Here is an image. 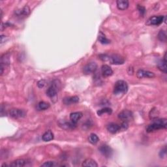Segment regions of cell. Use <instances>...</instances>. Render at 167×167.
I'll use <instances>...</instances> for the list:
<instances>
[{
    "label": "cell",
    "instance_id": "6da1fadb",
    "mask_svg": "<svg viewBox=\"0 0 167 167\" xmlns=\"http://www.w3.org/2000/svg\"><path fill=\"white\" fill-rule=\"evenodd\" d=\"M167 127V121L165 118H162V119H155L154 122L151 124L149 125L146 128V131L148 133H151L159 129H166Z\"/></svg>",
    "mask_w": 167,
    "mask_h": 167
},
{
    "label": "cell",
    "instance_id": "603a6c76",
    "mask_svg": "<svg viewBox=\"0 0 167 167\" xmlns=\"http://www.w3.org/2000/svg\"><path fill=\"white\" fill-rule=\"evenodd\" d=\"M30 14V8L27 5L24 6L18 13H17V15L18 16H27Z\"/></svg>",
    "mask_w": 167,
    "mask_h": 167
},
{
    "label": "cell",
    "instance_id": "ba28073f",
    "mask_svg": "<svg viewBox=\"0 0 167 167\" xmlns=\"http://www.w3.org/2000/svg\"><path fill=\"white\" fill-rule=\"evenodd\" d=\"M9 114L14 118H22L26 116V112L22 109H13L10 110Z\"/></svg>",
    "mask_w": 167,
    "mask_h": 167
},
{
    "label": "cell",
    "instance_id": "484cf974",
    "mask_svg": "<svg viewBox=\"0 0 167 167\" xmlns=\"http://www.w3.org/2000/svg\"><path fill=\"white\" fill-rule=\"evenodd\" d=\"M37 108L39 110H47L48 109H49L50 108V104L44 101H41L38 103Z\"/></svg>",
    "mask_w": 167,
    "mask_h": 167
},
{
    "label": "cell",
    "instance_id": "d6a6232c",
    "mask_svg": "<svg viewBox=\"0 0 167 167\" xmlns=\"http://www.w3.org/2000/svg\"><path fill=\"white\" fill-rule=\"evenodd\" d=\"M6 36L3 35H1V44H2L4 42H5V39H6Z\"/></svg>",
    "mask_w": 167,
    "mask_h": 167
},
{
    "label": "cell",
    "instance_id": "8fae6325",
    "mask_svg": "<svg viewBox=\"0 0 167 167\" xmlns=\"http://www.w3.org/2000/svg\"><path fill=\"white\" fill-rule=\"evenodd\" d=\"M99 151L106 158H109L112 155V149L110 146L107 145H103L99 149Z\"/></svg>",
    "mask_w": 167,
    "mask_h": 167
},
{
    "label": "cell",
    "instance_id": "7402d4cb",
    "mask_svg": "<svg viewBox=\"0 0 167 167\" xmlns=\"http://www.w3.org/2000/svg\"><path fill=\"white\" fill-rule=\"evenodd\" d=\"M98 40L100 43L103 44H107L110 43V41L107 39L105 35H104L102 31H99L98 34Z\"/></svg>",
    "mask_w": 167,
    "mask_h": 167
},
{
    "label": "cell",
    "instance_id": "52a82bcc",
    "mask_svg": "<svg viewBox=\"0 0 167 167\" xmlns=\"http://www.w3.org/2000/svg\"><path fill=\"white\" fill-rule=\"evenodd\" d=\"M118 117L123 121H128L133 118V114L129 110H124L118 114Z\"/></svg>",
    "mask_w": 167,
    "mask_h": 167
},
{
    "label": "cell",
    "instance_id": "4fadbf2b",
    "mask_svg": "<svg viewBox=\"0 0 167 167\" xmlns=\"http://www.w3.org/2000/svg\"><path fill=\"white\" fill-rule=\"evenodd\" d=\"M79 102V97L78 96H72L65 97L64 99V103L65 105H71Z\"/></svg>",
    "mask_w": 167,
    "mask_h": 167
},
{
    "label": "cell",
    "instance_id": "30bf717a",
    "mask_svg": "<svg viewBox=\"0 0 167 167\" xmlns=\"http://www.w3.org/2000/svg\"><path fill=\"white\" fill-rule=\"evenodd\" d=\"M137 76L140 79L143 78H154L155 76V74L151 71H145L143 69H139L137 72Z\"/></svg>",
    "mask_w": 167,
    "mask_h": 167
},
{
    "label": "cell",
    "instance_id": "5b68a950",
    "mask_svg": "<svg viewBox=\"0 0 167 167\" xmlns=\"http://www.w3.org/2000/svg\"><path fill=\"white\" fill-rule=\"evenodd\" d=\"M97 69V64L95 62H90L86 64L83 68V72L85 75H89L95 72Z\"/></svg>",
    "mask_w": 167,
    "mask_h": 167
},
{
    "label": "cell",
    "instance_id": "2e32d148",
    "mask_svg": "<svg viewBox=\"0 0 167 167\" xmlns=\"http://www.w3.org/2000/svg\"><path fill=\"white\" fill-rule=\"evenodd\" d=\"M59 125H60V126L61 128L66 130L74 129L76 127V124L72 123V121H69V122H67V121H62V122L59 123Z\"/></svg>",
    "mask_w": 167,
    "mask_h": 167
},
{
    "label": "cell",
    "instance_id": "f546056e",
    "mask_svg": "<svg viewBox=\"0 0 167 167\" xmlns=\"http://www.w3.org/2000/svg\"><path fill=\"white\" fill-rule=\"evenodd\" d=\"M121 127V131H125L127 130L129 127V124L127 123V121H123V122L120 125Z\"/></svg>",
    "mask_w": 167,
    "mask_h": 167
},
{
    "label": "cell",
    "instance_id": "9c48e42d",
    "mask_svg": "<svg viewBox=\"0 0 167 167\" xmlns=\"http://www.w3.org/2000/svg\"><path fill=\"white\" fill-rule=\"evenodd\" d=\"M10 65V60L9 55L4 54L1 58V75L2 76L4 73L5 69L9 67Z\"/></svg>",
    "mask_w": 167,
    "mask_h": 167
},
{
    "label": "cell",
    "instance_id": "e0dca14e",
    "mask_svg": "<svg viewBox=\"0 0 167 167\" xmlns=\"http://www.w3.org/2000/svg\"><path fill=\"white\" fill-rule=\"evenodd\" d=\"M116 4L118 9L124 10L129 7V3L127 0H118V1H116Z\"/></svg>",
    "mask_w": 167,
    "mask_h": 167
},
{
    "label": "cell",
    "instance_id": "83f0119b",
    "mask_svg": "<svg viewBox=\"0 0 167 167\" xmlns=\"http://www.w3.org/2000/svg\"><path fill=\"white\" fill-rule=\"evenodd\" d=\"M58 166V164L55 162L54 161H47L44 162L41 165V166H44V167H54Z\"/></svg>",
    "mask_w": 167,
    "mask_h": 167
},
{
    "label": "cell",
    "instance_id": "d4e9b609",
    "mask_svg": "<svg viewBox=\"0 0 167 167\" xmlns=\"http://www.w3.org/2000/svg\"><path fill=\"white\" fill-rule=\"evenodd\" d=\"M88 140L92 144H96L99 142V138L96 134L92 133L90 134L88 137Z\"/></svg>",
    "mask_w": 167,
    "mask_h": 167
},
{
    "label": "cell",
    "instance_id": "4dcf8cb0",
    "mask_svg": "<svg viewBox=\"0 0 167 167\" xmlns=\"http://www.w3.org/2000/svg\"><path fill=\"white\" fill-rule=\"evenodd\" d=\"M46 84V81L45 80H41L39 82H37V86L39 87V88H42Z\"/></svg>",
    "mask_w": 167,
    "mask_h": 167
},
{
    "label": "cell",
    "instance_id": "277c9868",
    "mask_svg": "<svg viewBox=\"0 0 167 167\" xmlns=\"http://www.w3.org/2000/svg\"><path fill=\"white\" fill-rule=\"evenodd\" d=\"M113 65H122L125 62V59L118 54L109 55V60Z\"/></svg>",
    "mask_w": 167,
    "mask_h": 167
},
{
    "label": "cell",
    "instance_id": "1f68e13d",
    "mask_svg": "<svg viewBox=\"0 0 167 167\" xmlns=\"http://www.w3.org/2000/svg\"><path fill=\"white\" fill-rule=\"evenodd\" d=\"M166 147H165L163 149H162L161 151L159 153V156L160 157H164L166 155Z\"/></svg>",
    "mask_w": 167,
    "mask_h": 167
},
{
    "label": "cell",
    "instance_id": "7c38bea8",
    "mask_svg": "<svg viewBox=\"0 0 167 167\" xmlns=\"http://www.w3.org/2000/svg\"><path fill=\"white\" fill-rule=\"evenodd\" d=\"M106 129L110 133L116 134L117 132L121 131V127L120 125H118L115 123H110L107 125Z\"/></svg>",
    "mask_w": 167,
    "mask_h": 167
},
{
    "label": "cell",
    "instance_id": "3957f363",
    "mask_svg": "<svg viewBox=\"0 0 167 167\" xmlns=\"http://www.w3.org/2000/svg\"><path fill=\"white\" fill-rule=\"evenodd\" d=\"M128 84L124 81H118L114 87V93L115 95H120V94H125L128 91Z\"/></svg>",
    "mask_w": 167,
    "mask_h": 167
},
{
    "label": "cell",
    "instance_id": "8992f818",
    "mask_svg": "<svg viewBox=\"0 0 167 167\" xmlns=\"http://www.w3.org/2000/svg\"><path fill=\"white\" fill-rule=\"evenodd\" d=\"M165 16H154L149 18L147 22L148 25H152V26H159L162 24L164 21Z\"/></svg>",
    "mask_w": 167,
    "mask_h": 167
},
{
    "label": "cell",
    "instance_id": "7a4b0ae2",
    "mask_svg": "<svg viewBox=\"0 0 167 167\" xmlns=\"http://www.w3.org/2000/svg\"><path fill=\"white\" fill-rule=\"evenodd\" d=\"M61 83L59 80H54V81L51 83L50 86L48 87L47 90V95L50 98H54L56 97L57 93L60 89Z\"/></svg>",
    "mask_w": 167,
    "mask_h": 167
},
{
    "label": "cell",
    "instance_id": "4316f807",
    "mask_svg": "<svg viewBox=\"0 0 167 167\" xmlns=\"http://www.w3.org/2000/svg\"><path fill=\"white\" fill-rule=\"evenodd\" d=\"M166 33L164 30H161L158 33V39L162 42H166Z\"/></svg>",
    "mask_w": 167,
    "mask_h": 167
},
{
    "label": "cell",
    "instance_id": "44dd1931",
    "mask_svg": "<svg viewBox=\"0 0 167 167\" xmlns=\"http://www.w3.org/2000/svg\"><path fill=\"white\" fill-rule=\"evenodd\" d=\"M54 139V133L51 131H48L42 136V140L44 142H49Z\"/></svg>",
    "mask_w": 167,
    "mask_h": 167
},
{
    "label": "cell",
    "instance_id": "5bb4252c",
    "mask_svg": "<svg viewBox=\"0 0 167 167\" xmlns=\"http://www.w3.org/2000/svg\"><path fill=\"white\" fill-rule=\"evenodd\" d=\"M101 73L104 77H109L113 74L112 68L108 65H103L101 67Z\"/></svg>",
    "mask_w": 167,
    "mask_h": 167
},
{
    "label": "cell",
    "instance_id": "9a60e30c",
    "mask_svg": "<svg viewBox=\"0 0 167 167\" xmlns=\"http://www.w3.org/2000/svg\"><path fill=\"white\" fill-rule=\"evenodd\" d=\"M27 163L28 162H27V161L26 159H16V160H15V161H13L9 165V166H13V167H23V166H26Z\"/></svg>",
    "mask_w": 167,
    "mask_h": 167
},
{
    "label": "cell",
    "instance_id": "d6986e66",
    "mask_svg": "<svg viewBox=\"0 0 167 167\" xmlns=\"http://www.w3.org/2000/svg\"><path fill=\"white\" fill-rule=\"evenodd\" d=\"M166 54L164 55V58L163 60H160L157 63V67L160 71L163 72L164 73H166Z\"/></svg>",
    "mask_w": 167,
    "mask_h": 167
},
{
    "label": "cell",
    "instance_id": "ffe728a7",
    "mask_svg": "<svg viewBox=\"0 0 167 167\" xmlns=\"http://www.w3.org/2000/svg\"><path fill=\"white\" fill-rule=\"evenodd\" d=\"M82 166L85 167H97L98 165H97V163L93 159H87L83 161Z\"/></svg>",
    "mask_w": 167,
    "mask_h": 167
},
{
    "label": "cell",
    "instance_id": "cb8c5ba5",
    "mask_svg": "<svg viewBox=\"0 0 167 167\" xmlns=\"http://www.w3.org/2000/svg\"><path fill=\"white\" fill-rule=\"evenodd\" d=\"M112 113V110L109 107L103 108V109L97 111V115H98L99 116H101L104 114L110 115Z\"/></svg>",
    "mask_w": 167,
    "mask_h": 167
},
{
    "label": "cell",
    "instance_id": "ac0fdd59",
    "mask_svg": "<svg viewBox=\"0 0 167 167\" xmlns=\"http://www.w3.org/2000/svg\"><path fill=\"white\" fill-rule=\"evenodd\" d=\"M82 117V113L81 112H72L70 114V120L71 121L75 124H77L78 121L81 120Z\"/></svg>",
    "mask_w": 167,
    "mask_h": 167
},
{
    "label": "cell",
    "instance_id": "f1b7e54d",
    "mask_svg": "<svg viewBox=\"0 0 167 167\" xmlns=\"http://www.w3.org/2000/svg\"><path fill=\"white\" fill-rule=\"evenodd\" d=\"M137 9L138 10V12L139 13H140V15L141 16H143L144 15H145V13H146V9L143 6H142V5H138L137 6Z\"/></svg>",
    "mask_w": 167,
    "mask_h": 167
}]
</instances>
